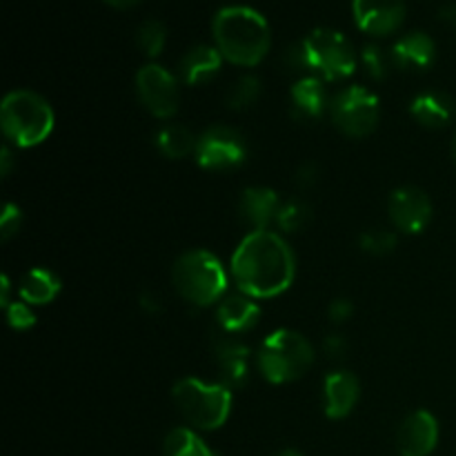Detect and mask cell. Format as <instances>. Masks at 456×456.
<instances>
[{"instance_id":"1","label":"cell","mask_w":456,"mask_h":456,"mask_svg":"<svg viewBox=\"0 0 456 456\" xmlns=\"http://www.w3.org/2000/svg\"><path fill=\"white\" fill-rule=\"evenodd\" d=\"M297 276V258L281 234L272 230L249 232L232 254V279L249 298H274Z\"/></svg>"},{"instance_id":"2","label":"cell","mask_w":456,"mask_h":456,"mask_svg":"<svg viewBox=\"0 0 456 456\" xmlns=\"http://www.w3.org/2000/svg\"><path fill=\"white\" fill-rule=\"evenodd\" d=\"M214 47L227 62L256 67L270 52L272 34L265 16L248 4L218 9L212 20Z\"/></svg>"},{"instance_id":"3","label":"cell","mask_w":456,"mask_h":456,"mask_svg":"<svg viewBox=\"0 0 456 456\" xmlns=\"http://www.w3.org/2000/svg\"><path fill=\"white\" fill-rule=\"evenodd\" d=\"M56 116L52 105L40 94L16 89L7 94L0 105V127L4 138L18 150H29L47 141L53 132Z\"/></svg>"},{"instance_id":"4","label":"cell","mask_w":456,"mask_h":456,"mask_svg":"<svg viewBox=\"0 0 456 456\" xmlns=\"http://www.w3.org/2000/svg\"><path fill=\"white\" fill-rule=\"evenodd\" d=\"M172 283L183 301L196 307L218 305L227 297V272L208 249L181 254L172 267Z\"/></svg>"},{"instance_id":"5","label":"cell","mask_w":456,"mask_h":456,"mask_svg":"<svg viewBox=\"0 0 456 456\" xmlns=\"http://www.w3.org/2000/svg\"><path fill=\"white\" fill-rule=\"evenodd\" d=\"M314 365V347L294 330H274L256 354V368L265 381L274 386L305 377Z\"/></svg>"},{"instance_id":"6","label":"cell","mask_w":456,"mask_h":456,"mask_svg":"<svg viewBox=\"0 0 456 456\" xmlns=\"http://www.w3.org/2000/svg\"><path fill=\"white\" fill-rule=\"evenodd\" d=\"M172 401L194 430H218L232 414V392L223 383L183 379L174 386Z\"/></svg>"},{"instance_id":"7","label":"cell","mask_w":456,"mask_h":456,"mask_svg":"<svg viewBox=\"0 0 456 456\" xmlns=\"http://www.w3.org/2000/svg\"><path fill=\"white\" fill-rule=\"evenodd\" d=\"M303 53H305L307 69L314 71L319 78L343 80L350 78L356 69V53L350 40L337 29L319 27L310 31L305 40H301Z\"/></svg>"},{"instance_id":"8","label":"cell","mask_w":456,"mask_h":456,"mask_svg":"<svg viewBox=\"0 0 456 456\" xmlns=\"http://www.w3.org/2000/svg\"><path fill=\"white\" fill-rule=\"evenodd\" d=\"M330 118L347 138H365L377 129L381 118L379 96L370 89L350 85L330 101Z\"/></svg>"},{"instance_id":"9","label":"cell","mask_w":456,"mask_h":456,"mask_svg":"<svg viewBox=\"0 0 456 456\" xmlns=\"http://www.w3.org/2000/svg\"><path fill=\"white\" fill-rule=\"evenodd\" d=\"M249 147L248 141L236 129L225 125H214L205 129L196 142L194 159L208 172H230L240 167L248 160Z\"/></svg>"},{"instance_id":"10","label":"cell","mask_w":456,"mask_h":456,"mask_svg":"<svg viewBox=\"0 0 456 456\" xmlns=\"http://www.w3.org/2000/svg\"><path fill=\"white\" fill-rule=\"evenodd\" d=\"M136 94L141 105L154 118L167 120L178 111V102H181L178 78L156 62H150V65L138 69Z\"/></svg>"},{"instance_id":"11","label":"cell","mask_w":456,"mask_h":456,"mask_svg":"<svg viewBox=\"0 0 456 456\" xmlns=\"http://www.w3.org/2000/svg\"><path fill=\"white\" fill-rule=\"evenodd\" d=\"M392 225L403 234H421L432 221V200L423 190L412 185L399 187L387 203Z\"/></svg>"},{"instance_id":"12","label":"cell","mask_w":456,"mask_h":456,"mask_svg":"<svg viewBox=\"0 0 456 456\" xmlns=\"http://www.w3.org/2000/svg\"><path fill=\"white\" fill-rule=\"evenodd\" d=\"M405 0H352V16L356 27L368 36H390L403 25Z\"/></svg>"},{"instance_id":"13","label":"cell","mask_w":456,"mask_h":456,"mask_svg":"<svg viewBox=\"0 0 456 456\" xmlns=\"http://www.w3.org/2000/svg\"><path fill=\"white\" fill-rule=\"evenodd\" d=\"M439 444V421L428 410H417L403 419L396 432L401 456H430Z\"/></svg>"},{"instance_id":"14","label":"cell","mask_w":456,"mask_h":456,"mask_svg":"<svg viewBox=\"0 0 456 456\" xmlns=\"http://www.w3.org/2000/svg\"><path fill=\"white\" fill-rule=\"evenodd\" d=\"M281 205L283 203L272 187H248L239 199V216L252 232H261L276 223Z\"/></svg>"},{"instance_id":"15","label":"cell","mask_w":456,"mask_h":456,"mask_svg":"<svg viewBox=\"0 0 456 456\" xmlns=\"http://www.w3.org/2000/svg\"><path fill=\"white\" fill-rule=\"evenodd\" d=\"M261 319V307L256 301L245 294H227L216 305V323L230 337H240L248 334L249 330L256 328Z\"/></svg>"},{"instance_id":"16","label":"cell","mask_w":456,"mask_h":456,"mask_svg":"<svg viewBox=\"0 0 456 456\" xmlns=\"http://www.w3.org/2000/svg\"><path fill=\"white\" fill-rule=\"evenodd\" d=\"M361 386L359 379L347 370H337L325 377L323 396H325V417L334 419H346L352 410L359 403Z\"/></svg>"},{"instance_id":"17","label":"cell","mask_w":456,"mask_h":456,"mask_svg":"<svg viewBox=\"0 0 456 456\" xmlns=\"http://www.w3.org/2000/svg\"><path fill=\"white\" fill-rule=\"evenodd\" d=\"M249 354L252 352L243 341H239V337L225 334V337L214 343V356H216V363L221 368L223 386L232 390V387H243L248 383Z\"/></svg>"},{"instance_id":"18","label":"cell","mask_w":456,"mask_h":456,"mask_svg":"<svg viewBox=\"0 0 456 456\" xmlns=\"http://www.w3.org/2000/svg\"><path fill=\"white\" fill-rule=\"evenodd\" d=\"M395 67L403 71H426L436 61V45L423 31H410L395 43L390 52Z\"/></svg>"},{"instance_id":"19","label":"cell","mask_w":456,"mask_h":456,"mask_svg":"<svg viewBox=\"0 0 456 456\" xmlns=\"http://www.w3.org/2000/svg\"><path fill=\"white\" fill-rule=\"evenodd\" d=\"M223 61L225 58L221 56L216 47H212V45H196L178 61V78L185 85H191V87L196 85L199 87V85L209 83L221 71Z\"/></svg>"},{"instance_id":"20","label":"cell","mask_w":456,"mask_h":456,"mask_svg":"<svg viewBox=\"0 0 456 456\" xmlns=\"http://www.w3.org/2000/svg\"><path fill=\"white\" fill-rule=\"evenodd\" d=\"M289 101H292V114L298 120H316L325 114V110H330L328 92L319 76L298 78L292 85Z\"/></svg>"},{"instance_id":"21","label":"cell","mask_w":456,"mask_h":456,"mask_svg":"<svg viewBox=\"0 0 456 456\" xmlns=\"http://www.w3.org/2000/svg\"><path fill=\"white\" fill-rule=\"evenodd\" d=\"M410 114L421 127L444 129L452 123L456 116L454 98L444 92L419 94L410 105Z\"/></svg>"},{"instance_id":"22","label":"cell","mask_w":456,"mask_h":456,"mask_svg":"<svg viewBox=\"0 0 456 456\" xmlns=\"http://www.w3.org/2000/svg\"><path fill=\"white\" fill-rule=\"evenodd\" d=\"M18 294H20V301H25L31 307L47 305V303L56 301V297L61 294V279L52 270L34 267L22 276Z\"/></svg>"},{"instance_id":"23","label":"cell","mask_w":456,"mask_h":456,"mask_svg":"<svg viewBox=\"0 0 456 456\" xmlns=\"http://www.w3.org/2000/svg\"><path fill=\"white\" fill-rule=\"evenodd\" d=\"M154 142L156 150H159L165 159L181 160L187 159V156H194L199 138H196L194 134H191V129H187L185 125L169 123L156 132Z\"/></svg>"},{"instance_id":"24","label":"cell","mask_w":456,"mask_h":456,"mask_svg":"<svg viewBox=\"0 0 456 456\" xmlns=\"http://www.w3.org/2000/svg\"><path fill=\"white\" fill-rule=\"evenodd\" d=\"M163 456H216L194 428H174L163 441Z\"/></svg>"},{"instance_id":"25","label":"cell","mask_w":456,"mask_h":456,"mask_svg":"<svg viewBox=\"0 0 456 456\" xmlns=\"http://www.w3.org/2000/svg\"><path fill=\"white\" fill-rule=\"evenodd\" d=\"M261 98V80L252 74H245L227 89L225 102L230 110L243 111L249 110V107L256 105V101Z\"/></svg>"},{"instance_id":"26","label":"cell","mask_w":456,"mask_h":456,"mask_svg":"<svg viewBox=\"0 0 456 456\" xmlns=\"http://www.w3.org/2000/svg\"><path fill=\"white\" fill-rule=\"evenodd\" d=\"M310 216H312V209L305 200L289 199L281 205L279 214H276V227H279L281 232H285V234H289V232H298L310 223Z\"/></svg>"},{"instance_id":"27","label":"cell","mask_w":456,"mask_h":456,"mask_svg":"<svg viewBox=\"0 0 456 456\" xmlns=\"http://www.w3.org/2000/svg\"><path fill=\"white\" fill-rule=\"evenodd\" d=\"M165 43H167V29L160 20H145L136 31V47L145 53L147 58H156L163 53Z\"/></svg>"},{"instance_id":"28","label":"cell","mask_w":456,"mask_h":456,"mask_svg":"<svg viewBox=\"0 0 456 456\" xmlns=\"http://www.w3.org/2000/svg\"><path fill=\"white\" fill-rule=\"evenodd\" d=\"M359 248L365 254L372 256H386V254L395 252L396 248V234L395 232L386 230V227H374V230H365L359 236Z\"/></svg>"},{"instance_id":"29","label":"cell","mask_w":456,"mask_h":456,"mask_svg":"<svg viewBox=\"0 0 456 456\" xmlns=\"http://www.w3.org/2000/svg\"><path fill=\"white\" fill-rule=\"evenodd\" d=\"M361 61H363L365 69H368V74L374 80L386 78L387 71H390V65H395L392 56H386V52L379 45H365L363 53H361Z\"/></svg>"},{"instance_id":"30","label":"cell","mask_w":456,"mask_h":456,"mask_svg":"<svg viewBox=\"0 0 456 456\" xmlns=\"http://www.w3.org/2000/svg\"><path fill=\"white\" fill-rule=\"evenodd\" d=\"M4 312H7V323L12 325L13 330H29L34 328L36 323V314L34 310H31V305H27L25 301H16V303H9L7 307H4Z\"/></svg>"},{"instance_id":"31","label":"cell","mask_w":456,"mask_h":456,"mask_svg":"<svg viewBox=\"0 0 456 456\" xmlns=\"http://www.w3.org/2000/svg\"><path fill=\"white\" fill-rule=\"evenodd\" d=\"M20 225H22L20 208H16L13 203L4 205V212L3 216H0V236H3V240H9L13 234H18Z\"/></svg>"},{"instance_id":"32","label":"cell","mask_w":456,"mask_h":456,"mask_svg":"<svg viewBox=\"0 0 456 456\" xmlns=\"http://www.w3.org/2000/svg\"><path fill=\"white\" fill-rule=\"evenodd\" d=\"M328 314L332 323H346L354 314V305H352L350 298H334L328 307Z\"/></svg>"},{"instance_id":"33","label":"cell","mask_w":456,"mask_h":456,"mask_svg":"<svg viewBox=\"0 0 456 456\" xmlns=\"http://www.w3.org/2000/svg\"><path fill=\"white\" fill-rule=\"evenodd\" d=\"M323 350L330 359H343L347 352L346 337H341V334H330V337H325L323 341Z\"/></svg>"},{"instance_id":"34","label":"cell","mask_w":456,"mask_h":456,"mask_svg":"<svg viewBox=\"0 0 456 456\" xmlns=\"http://www.w3.org/2000/svg\"><path fill=\"white\" fill-rule=\"evenodd\" d=\"M316 181H319V169H316V165L307 163L297 172V185L303 187V190H305V187H312Z\"/></svg>"},{"instance_id":"35","label":"cell","mask_w":456,"mask_h":456,"mask_svg":"<svg viewBox=\"0 0 456 456\" xmlns=\"http://www.w3.org/2000/svg\"><path fill=\"white\" fill-rule=\"evenodd\" d=\"M0 288H3V297H0V303H3V307H7L9 303V289H12V283H9V276H3L0 279Z\"/></svg>"},{"instance_id":"36","label":"cell","mask_w":456,"mask_h":456,"mask_svg":"<svg viewBox=\"0 0 456 456\" xmlns=\"http://www.w3.org/2000/svg\"><path fill=\"white\" fill-rule=\"evenodd\" d=\"M0 154H3V159H0V163H3V176H9V167H12V151H9V147L4 145Z\"/></svg>"},{"instance_id":"37","label":"cell","mask_w":456,"mask_h":456,"mask_svg":"<svg viewBox=\"0 0 456 456\" xmlns=\"http://www.w3.org/2000/svg\"><path fill=\"white\" fill-rule=\"evenodd\" d=\"M105 3L111 4V7H116V9H129V7H134V4L141 3V0H105Z\"/></svg>"},{"instance_id":"38","label":"cell","mask_w":456,"mask_h":456,"mask_svg":"<svg viewBox=\"0 0 456 456\" xmlns=\"http://www.w3.org/2000/svg\"><path fill=\"white\" fill-rule=\"evenodd\" d=\"M441 18H448V20H456V4H445L441 9Z\"/></svg>"},{"instance_id":"39","label":"cell","mask_w":456,"mask_h":456,"mask_svg":"<svg viewBox=\"0 0 456 456\" xmlns=\"http://www.w3.org/2000/svg\"><path fill=\"white\" fill-rule=\"evenodd\" d=\"M274 456H303L298 450H281V452H276Z\"/></svg>"},{"instance_id":"40","label":"cell","mask_w":456,"mask_h":456,"mask_svg":"<svg viewBox=\"0 0 456 456\" xmlns=\"http://www.w3.org/2000/svg\"><path fill=\"white\" fill-rule=\"evenodd\" d=\"M450 156H452V160H454V165H456V132H454V136H452V142H450Z\"/></svg>"}]
</instances>
